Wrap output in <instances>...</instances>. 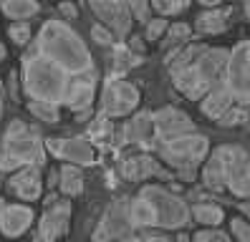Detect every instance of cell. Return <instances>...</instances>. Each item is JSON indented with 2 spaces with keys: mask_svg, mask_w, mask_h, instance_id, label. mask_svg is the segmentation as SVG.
Instances as JSON below:
<instances>
[{
  "mask_svg": "<svg viewBox=\"0 0 250 242\" xmlns=\"http://www.w3.org/2000/svg\"><path fill=\"white\" fill-rule=\"evenodd\" d=\"M228 48L217 45H202V43H185V48L174 51L169 60V79L174 88L182 96L200 101L210 88L223 81L225 63H228Z\"/></svg>",
  "mask_w": 250,
  "mask_h": 242,
  "instance_id": "obj_1",
  "label": "cell"
},
{
  "mask_svg": "<svg viewBox=\"0 0 250 242\" xmlns=\"http://www.w3.org/2000/svg\"><path fill=\"white\" fill-rule=\"evenodd\" d=\"M129 220L134 232H144L149 227L177 232L189 224L192 215H189V207L180 194H174L162 184H144L129 200Z\"/></svg>",
  "mask_w": 250,
  "mask_h": 242,
  "instance_id": "obj_2",
  "label": "cell"
},
{
  "mask_svg": "<svg viewBox=\"0 0 250 242\" xmlns=\"http://www.w3.org/2000/svg\"><path fill=\"white\" fill-rule=\"evenodd\" d=\"M31 45L38 53L51 58L56 66H61L73 79L96 71L94 56L89 51V45H86V40L61 18H51L43 23Z\"/></svg>",
  "mask_w": 250,
  "mask_h": 242,
  "instance_id": "obj_3",
  "label": "cell"
},
{
  "mask_svg": "<svg viewBox=\"0 0 250 242\" xmlns=\"http://www.w3.org/2000/svg\"><path fill=\"white\" fill-rule=\"evenodd\" d=\"M21 88L28 101H48L56 106H63L68 96V86L73 76H68L61 66H56L51 58L38 53L33 45L23 56L21 63Z\"/></svg>",
  "mask_w": 250,
  "mask_h": 242,
  "instance_id": "obj_4",
  "label": "cell"
},
{
  "mask_svg": "<svg viewBox=\"0 0 250 242\" xmlns=\"http://www.w3.org/2000/svg\"><path fill=\"white\" fill-rule=\"evenodd\" d=\"M157 154L162 164L177 172L180 179L192 182L202 161L210 154V139L195 129L180 136H172V139H159Z\"/></svg>",
  "mask_w": 250,
  "mask_h": 242,
  "instance_id": "obj_5",
  "label": "cell"
},
{
  "mask_svg": "<svg viewBox=\"0 0 250 242\" xmlns=\"http://www.w3.org/2000/svg\"><path fill=\"white\" fill-rule=\"evenodd\" d=\"M0 154H3V169H21L28 164L43 166L46 164V141L33 126H28L21 119H13L5 126Z\"/></svg>",
  "mask_w": 250,
  "mask_h": 242,
  "instance_id": "obj_6",
  "label": "cell"
},
{
  "mask_svg": "<svg viewBox=\"0 0 250 242\" xmlns=\"http://www.w3.org/2000/svg\"><path fill=\"white\" fill-rule=\"evenodd\" d=\"M215 151L220 166H223L225 192H230L238 200H250V154L235 144H223Z\"/></svg>",
  "mask_w": 250,
  "mask_h": 242,
  "instance_id": "obj_7",
  "label": "cell"
},
{
  "mask_svg": "<svg viewBox=\"0 0 250 242\" xmlns=\"http://www.w3.org/2000/svg\"><path fill=\"white\" fill-rule=\"evenodd\" d=\"M223 86L232 94L235 103L250 106V40H240L230 48Z\"/></svg>",
  "mask_w": 250,
  "mask_h": 242,
  "instance_id": "obj_8",
  "label": "cell"
},
{
  "mask_svg": "<svg viewBox=\"0 0 250 242\" xmlns=\"http://www.w3.org/2000/svg\"><path fill=\"white\" fill-rule=\"evenodd\" d=\"M139 88L124 81V79H114L104 86V94H101V114L106 119H126L139 109Z\"/></svg>",
  "mask_w": 250,
  "mask_h": 242,
  "instance_id": "obj_9",
  "label": "cell"
},
{
  "mask_svg": "<svg viewBox=\"0 0 250 242\" xmlns=\"http://www.w3.org/2000/svg\"><path fill=\"white\" fill-rule=\"evenodd\" d=\"M131 232H134V227H131L129 220V200L122 197V200H114L104 209L101 220L96 222V230L91 232V242H114Z\"/></svg>",
  "mask_w": 250,
  "mask_h": 242,
  "instance_id": "obj_10",
  "label": "cell"
},
{
  "mask_svg": "<svg viewBox=\"0 0 250 242\" xmlns=\"http://www.w3.org/2000/svg\"><path fill=\"white\" fill-rule=\"evenodd\" d=\"M71 212L73 209H71L68 197L48 204L46 212L41 215L38 224H36L33 242H58L61 237H66L68 230H71Z\"/></svg>",
  "mask_w": 250,
  "mask_h": 242,
  "instance_id": "obj_11",
  "label": "cell"
},
{
  "mask_svg": "<svg viewBox=\"0 0 250 242\" xmlns=\"http://www.w3.org/2000/svg\"><path fill=\"white\" fill-rule=\"evenodd\" d=\"M89 8L94 10V15L99 18V23H104L116 38L126 40L131 36V10L126 5V0H89Z\"/></svg>",
  "mask_w": 250,
  "mask_h": 242,
  "instance_id": "obj_12",
  "label": "cell"
},
{
  "mask_svg": "<svg viewBox=\"0 0 250 242\" xmlns=\"http://www.w3.org/2000/svg\"><path fill=\"white\" fill-rule=\"evenodd\" d=\"M46 149L53 157L79 164V166H91L96 164V149L91 146L89 139H81V136H73V139H46Z\"/></svg>",
  "mask_w": 250,
  "mask_h": 242,
  "instance_id": "obj_13",
  "label": "cell"
},
{
  "mask_svg": "<svg viewBox=\"0 0 250 242\" xmlns=\"http://www.w3.org/2000/svg\"><path fill=\"white\" fill-rule=\"evenodd\" d=\"M119 174L129 182H144V179H152V177H159V179H169V169L159 159L149 157V154H134V157H126L122 159L119 164Z\"/></svg>",
  "mask_w": 250,
  "mask_h": 242,
  "instance_id": "obj_14",
  "label": "cell"
},
{
  "mask_svg": "<svg viewBox=\"0 0 250 242\" xmlns=\"http://www.w3.org/2000/svg\"><path fill=\"white\" fill-rule=\"evenodd\" d=\"M154 116V136L157 139H172V136H180L187 131H195V121L189 119L185 111L174 109V106H165V109L152 111Z\"/></svg>",
  "mask_w": 250,
  "mask_h": 242,
  "instance_id": "obj_15",
  "label": "cell"
},
{
  "mask_svg": "<svg viewBox=\"0 0 250 242\" xmlns=\"http://www.w3.org/2000/svg\"><path fill=\"white\" fill-rule=\"evenodd\" d=\"M36 212L31 204H3L0 207V235L3 237H21L33 227Z\"/></svg>",
  "mask_w": 250,
  "mask_h": 242,
  "instance_id": "obj_16",
  "label": "cell"
},
{
  "mask_svg": "<svg viewBox=\"0 0 250 242\" xmlns=\"http://www.w3.org/2000/svg\"><path fill=\"white\" fill-rule=\"evenodd\" d=\"M8 189L23 202H33L43 194V177H41V166L28 164L16 169L8 177Z\"/></svg>",
  "mask_w": 250,
  "mask_h": 242,
  "instance_id": "obj_17",
  "label": "cell"
},
{
  "mask_svg": "<svg viewBox=\"0 0 250 242\" xmlns=\"http://www.w3.org/2000/svg\"><path fill=\"white\" fill-rule=\"evenodd\" d=\"M94 101H96V71L86 76H76L68 86V96L63 106L73 114H83V111H91Z\"/></svg>",
  "mask_w": 250,
  "mask_h": 242,
  "instance_id": "obj_18",
  "label": "cell"
},
{
  "mask_svg": "<svg viewBox=\"0 0 250 242\" xmlns=\"http://www.w3.org/2000/svg\"><path fill=\"white\" fill-rule=\"evenodd\" d=\"M122 136L129 144H144L154 136V116L152 111H134L131 119L122 126Z\"/></svg>",
  "mask_w": 250,
  "mask_h": 242,
  "instance_id": "obj_19",
  "label": "cell"
},
{
  "mask_svg": "<svg viewBox=\"0 0 250 242\" xmlns=\"http://www.w3.org/2000/svg\"><path fill=\"white\" fill-rule=\"evenodd\" d=\"M230 15H232V8H205L197 18H195V28H197V33L202 36H220L223 30L228 28L230 23Z\"/></svg>",
  "mask_w": 250,
  "mask_h": 242,
  "instance_id": "obj_20",
  "label": "cell"
},
{
  "mask_svg": "<svg viewBox=\"0 0 250 242\" xmlns=\"http://www.w3.org/2000/svg\"><path fill=\"white\" fill-rule=\"evenodd\" d=\"M200 111L205 114V116H208V119H220V116H223L228 109H230V106L235 103V99H232V94H230V91L223 86V81H220L215 88H210L208 91V94H205L200 101Z\"/></svg>",
  "mask_w": 250,
  "mask_h": 242,
  "instance_id": "obj_21",
  "label": "cell"
},
{
  "mask_svg": "<svg viewBox=\"0 0 250 242\" xmlns=\"http://www.w3.org/2000/svg\"><path fill=\"white\" fill-rule=\"evenodd\" d=\"M86 187L83 182V172L79 164H71V161H63L61 169H58V192L63 197H79Z\"/></svg>",
  "mask_w": 250,
  "mask_h": 242,
  "instance_id": "obj_22",
  "label": "cell"
},
{
  "mask_svg": "<svg viewBox=\"0 0 250 242\" xmlns=\"http://www.w3.org/2000/svg\"><path fill=\"white\" fill-rule=\"evenodd\" d=\"M0 13L10 20H31L41 13L38 0H0Z\"/></svg>",
  "mask_w": 250,
  "mask_h": 242,
  "instance_id": "obj_23",
  "label": "cell"
},
{
  "mask_svg": "<svg viewBox=\"0 0 250 242\" xmlns=\"http://www.w3.org/2000/svg\"><path fill=\"white\" fill-rule=\"evenodd\" d=\"M189 215L202 227H220L225 220V209L220 204H212V202H197L189 207Z\"/></svg>",
  "mask_w": 250,
  "mask_h": 242,
  "instance_id": "obj_24",
  "label": "cell"
},
{
  "mask_svg": "<svg viewBox=\"0 0 250 242\" xmlns=\"http://www.w3.org/2000/svg\"><path fill=\"white\" fill-rule=\"evenodd\" d=\"M28 111L38 121H46V124H58V119H61V106L48 101H28Z\"/></svg>",
  "mask_w": 250,
  "mask_h": 242,
  "instance_id": "obj_25",
  "label": "cell"
},
{
  "mask_svg": "<svg viewBox=\"0 0 250 242\" xmlns=\"http://www.w3.org/2000/svg\"><path fill=\"white\" fill-rule=\"evenodd\" d=\"M192 36V25L185 23V20H177V23H169L167 33H165V45L167 48H174V45H182L189 40Z\"/></svg>",
  "mask_w": 250,
  "mask_h": 242,
  "instance_id": "obj_26",
  "label": "cell"
},
{
  "mask_svg": "<svg viewBox=\"0 0 250 242\" xmlns=\"http://www.w3.org/2000/svg\"><path fill=\"white\" fill-rule=\"evenodd\" d=\"M250 119V106H243V103H232L230 109L217 119V124L220 126H225V129H232V126H240L245 124V121Z\"/></svg>",
  "mask_w": 250,
  "mask_h": 242,
  "instance_id": "obj_27",
  "label": "cell"
},
{
  "mask_svg": "<svg viewBox=\"0 0 250 242\" xmlns=\"http://www.w3.org/2000/svg\"><path fill=\"white\" fill-rule=\"evenodd\" d=\"M8 38L16 45H21V48L31 45L33 43V28H31V23H28V20H13L8 25Z\"/></svg>",
  "mask_w": 250,
  "mask_h": 242,
  "instance_id": "obj_28",
  "label": "cell"
},
{
  "mask_svg": "<svg viewBox=\"0 0 250 242\" xmlns=\"http://www.w3.org/2000/svg\"><path fill=\"white\" fill-rule=\"evenodd\" d=\"M152 3V10L157 15H165V18H169V15H180L185 13L189 5L195 3V0H149Z\"/></svg>",
  "mask_w": 250,
  "mask_h": 242,
  "instance_id": "obj_29",
  "label": "cell"
},
{
  "mask_svg": "<svg viewBox=\"0 0 250 242\" xmlns=\"http://www.w3.org/2000/svg\"><path fill=\"white\" fill-rule=\"evenodd\" d=\"M167 28H169V23L165 15H154V18H149L144 23V40H159L167 33Z\"/></svg>",
  "mask_w": 250,
  "mask_h": 242,
  "instance_id": "obj_30",
  "label": "cell"
},
{
  "mask_svg": "<svg viewBox=\"0 0 250 242\" xmlns=\"http://www.w3.org/2000/svg\"><path fill=\"white\" fill-rule=\"evenodd\" d=\"M230 237L238 242H250V220L240 215L230 217Z\"/></svg>",
  "mask_w": 250,
  "mask_h": 242,
  "instance_id": "obj_31",
  "label": "cell"
},
{
  "mask_svg": "<svg viewBox=\"0 0 250 242\" xmlns=\"http://www.w3.org/2000/svg\"><path fill=\"white\" fill-rule=\"evenodd\" d=\"M189 242H232V237L223 230H217V227H202L200 232L192 235Z\"/></svg>",
  "mask_w": 250,
  "mask_h": 242,
  "instance_id": "obj_32",
  "label": "cell"
},
{
  "mask_svg": "<svg viewBox=\"0 0 250 242\" xmlns=\"http://www.w3.org/2000/svg\"><path fill=\"white\" fill-rule=\"evenodd\" d=\"M126 5H129L131 18H134V20L146 23L152 18V3H149V0H126Z\"/></svg>",
  "mask_w": 250,
  "mask_h": 242,
  "instance_id": "obj_33",
  "label": "cell"
},
{
  "mask_svg": "<svg viewBox=\"0 0 250 242\" xmlns=\"http://www.w3.org/2000/svg\"><path fill=\"white\" fill-rule=\"evenodd\" d=\"M114 38H116V36L111 33L104 23H94V25H91V40H94V43H99V45H111Z\"/></svg>",
  "mask_w": 250,
  "mask_h": 242,
  "instance_id": "obj_34",
  "label": "cell"
},
{
  "mask_svg": "<svg viewBox=\"0 0 250 242\" xmlns=\"http://www.w3.org/2000/svg\"><path fill=\"white\" fill-rule=\"evenodd\" d=\"M114 242H172V240H167L165 235H149V232H131V235H126V237H122V240H114Z\"/></svg>",
  "mask_w": 250,
  "mask_h": 242,
  "instance_id": "obj_35",
  "label": "cell"
},
{
  "mask_svg": "<svg viewBox=\"0 0 250 242\" xmlns=\"http://www.w3.org/2000/svg\"><path fill=\"white\" fill-rule=\"evenodd\" d=\"M58 13H61L66 20H76V15H79V8L73 5L71 0H61V3H58Z\"/></svg>",
  "mask_w": 250,
  "mask_h": 242,
  "instance_id": "obj_36",
  "label": "cell"
},
{
  "mask_svg": "<svg viewBox=\"0 0 250 242\" xmlns=\"http://www.w3.org/2000/svg\"><path fill=\"white\" fill-rule=\"evenodd\" d=\"M200 5H205V8H217L220 3H223V0H197Z\"/></svg>",
  "mask_w": 250,
  "mask_h": 242,
  "instance_id": "obj_37",
  "label": "cell"
},
{
  "mask_svg": "<svg viewBox=\"0 0 250 242\" xmlns=\"http://www.w3.org/2000/svg\"><path fill=\"white\" fill-rule=\"evenodd\" d=\"M3 111H5V96H3V81H0V121H3Z\"/></svg>",
  "mask_w": 250,
  "mask_h": 242,
  "instance_id": "obj_38",
  "label": "cell"
},
{
  "mask_svg": "<svg viewBox=\"0 0 250 242\" xmlns=\"http://www.w3.org/2000/svg\"><path fill=\"white\" fill-rule=\"evenodd\" d=\"M8 58V48H5V43L0 40V63H3V60Z\"/></svg>",
  "mask_w": 250,
  "mask_h": 242,
  "instance_id": "obj_39",
  "label": "cell"
},
{
  "mask_svg": "<svg viewBox=\"0 0 250 242\" xmlns=\"http://www.w3.org/2000/svg\"><path fill=\"white\" fill-rule=\"evenodd\" d=\"M243 10H245V15H248V20H250V0H243Z\"/></svg>",
  "mask_w": 250,
  "mask_h": 242,
  "instance_id": "obj_40",
  "label": "cell"
},
{
  "mask_svg": "<svg viewBox=\"0 0 250 242\" xmlns=\"http://www.w3.org/2000/svg\"><path fill=\"white\" fill-rule=\"evenodd\" d=\"M240 207H243V212H245V215H248V220H250V202H243Z\"/></svg>",
  "mask_w": 250,
  "mask_h": 242,
  "instance_id": "obj_41",
  "label": "cell"
},
{
  "mask_svg": "<svg viewBox=\"0 0 250 242\" xmlns=\"http://www.w3.org/2000/svg\"><path fill=\"white\" fill-rule=\"evenodd\" d=\"M0 169H3V154H0Z\"/></svg>",
  "mask_w": 250,
  "mask_h": 242,
  "instance_id": "obj_42",
  "label": "cell"
},
{
  "mask_svg": "<svg viewBox=\"0 0 250 242\" xmlns=\"http://www.w3.org/2000/svg\"><path fill=\"white\" fill-rule=\"evenodd\" d=\"M0 207H3V204H0Z\"/></svg>",
  "mask_w": 250,
  "mask_h": 242,
  "instance_id": "obj_43",
  "label": "cell"
}]
</instances>
